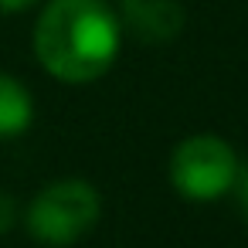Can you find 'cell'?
Returning a JSON list of instances; mask_svg holds the SVG:
<instances>
[{"label": "cell", "mask_w": 248, "mask_h": 248, "mask_svg": "<svg viewBox=\"0 0 248 248\" xmlns=\"http://www.w3.org/2000/svg\"><path fill=\"white\" fill-rule=\"evenodd\" d=\"M99 221V194L85 180H58L28 207V231L45 245H72Z\"/></svg>", "instance_id": "cell-2"}, {"label": "cell", "mask_w": 248, "mask_h": 248, "mask_svg": "<svg viewBox=\"0 0 248 248\" xmlns=\"http://www.w3.org/2000/svg\"><path fill=\"white\" fill-rule=\"evenodd\" d=\"M123 21L143 41H170L184 24L177 0H123Z\"/></svg>", "instance_id": "cell-4"}, {"label": "cell", "mask_w": 248, "mask_h": 248, "mask_svg": "<svg viewBox=\"0 0 248 248\" xmlns=\"http://www.w3.org/2000/svg\"><path fill=\"white\" fill-rule=\"evenodd\" d=\"M34 119V102H31V92L11 78V75H0V140L7 136H17L31 126Z\"/></svg>", "instance_id": "cell-5"}, {"label": "cell", "mask_w": 248, "mask_h": 248, "mask_svg": "<svg viewBox=\"0 0 248 248\" xmlns=\"http://www.w3.org/2000/svg\"><path fill=\"white\" fill-rule=\"evenodd\" d=\"M170 180L190 201H217L238 180V156L217 136H190L170 156Z\"/></svg>", "instance_id": "cell-3"}, {"label": "cell", "mask_w": 248, "mask_h": 248, "mask_svg": "<svg viewBox=\"0 0 248 248\" xmlns=\"http://www.w3.org/2000/svg\"><path fill=\"white\" fill-rule=\"evenodd\" d=\"M38 0H0V14H21L28 7H34Z\"/></svg>", "instance_id": "cell-7"}, {"label": "cell", "mask_w": 248, "mask_h": 248, "mask_svg": "<svg viewBox=\"0 0 248 248\" xmlns=\"http://www.w3.org/2000/svg\"><path fill=\"white\" fill-rule=\"evenodd\" d=\"M238 197H241V211H245V221H248V173H245V180H241V190H238Z\"/></svg>", "instance_id": "cell-8"}, {"label": "cell", "mask_w": 248, "mask_h": 248, "mask_svg": "<svg viewBox=\"0 0 248 248\" xmlns=\"http://www.w3.org/2000/svg\"><path fill=\"white\" fill-rule=\"evenodd\" d=\"M14 228V197L0 190V234Z\"/></svg>", "instance_id": "cell-6"}, {"label": "cell", "mask_w": 248, "mask_h": 248, "mask_svg": "<svg viewBox=\"0 0 248 248\" xmlns=\"http://www.w3.org/2000/svg\"><path fill=\"white\" fill-rule=\"evenodd\" d=\"M34 55L62 82H92L119 55V17L106 0H51L34 24Z\"/></svg>", "instance_id": "cell-1"}]
</instances>
